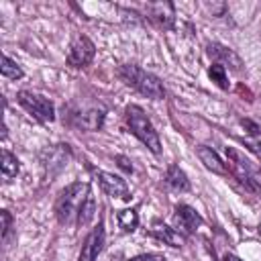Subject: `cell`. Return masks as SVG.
<instances>
[{
  "label": "cell",
  "mask_w": 261,
  "mask_h": 261,
  "mask_svg": "<svg viewBox=\"0 0 261 261\" xmlns=\"http://www.w3.org/2000/svg\"><path fill=\"white\" fill-rule=\"evenodd\" d=\"M165 184L175 190V192H188L190 190V179L184 173V169H179V165H169L165 171Z\"/></svg>",
  "instance_id": "16"
},
{
  "label": "cell",
  "mask_w": 261,
  "mask_h": 261,
  "mask_svg": "<svg viewBox=\"0 0 261 261\" xmlns=\"http://www.w3.org/2000/svg\"><path fill=\"white\" fill-rule=\"evenodd\" d=\"M196 155L198 159L204 163L206 169H210L212 173H218V175H226L228 169H226V163H222V159L216 155V151L212 147H206V145H200L196 149Z\"/></svg>",
  "instance_id": "13"
},
{
  "label": "cell",
  "mask_w": 261,
  "mask_h": 261,
  "mask_svg": "<svg viewBox=\"0 0 261 261\" xmlns=\"http://www.w3.org/2000/svg\"><path fill=\"white\" fill-rule=\"evenodd\" d=\"M208 75H210V80H212L218 88L228 90V75H226V69H224L220 63H212V65L208 67Z\"/></svg>",
  "instance_id": "21"
},
{
  "label": "cell",
  "mask_w": 261,
  "mask_h": 261,
  "mask_svg": "<svg viewBox=\"0 0 261 261\" xmlns=\"http://www.w3.org/2000/svg\"><path fill=\"white\" fill-rule=\"evenodd\" d=\"M104 239H106V230H104V224L98 222L90 234L86 237L84 245H82V251H80V261H96V257L100 255L102 247H104Z\"/></svg>",
  "instance_id": "10"
},
{
  "label": "cell",
  "mask_w": 261,
  "mask_h": 261,
  "mask_svg": "<svg viewBox=\"0 0 261 261\" xmlns=\"http://www.w3.org/2000/svg\"><path fill=\"white\" fill-rule=\"evenodd\" d=\"M151 234L155 237V239H159V241H163L165 245H169V247H184V243H186V239H184V234L179 232V230H175V228H171V226H167V224H163V222H153V226H151Z\"/></svg>",
  "instance_id": "14"
},
{
  "label": "cell",
  "mask_w": 261,
  "mask_h": 261,
  "mask_svg": "<svg viewBox=\"0 0 261 261\" xmlns=\"http://www.w3.org/2000/svg\"><path fill=\"white\" fill-rule=\"evenodd\" d=\"M130 261H165V257L159 255V253H143V255L133 257Z\"/></svg>",
  "instance_id": "24"
},
{
  "label": "cell",
  "mask_w": 261,
  "mask_h": 261,
  "mask_svg": "<svg viewBox=\"0 0 261 261\" xmlns=\"http://www.w3.org/2000/svg\"><path fill=\"white\" fill-rule=\"evenodd\" d=\"M206 53L214 59V63H220L224 69L228 67V69H232V71H241L243 69V61H241V57L230 49V47H226V45H222V43H208L206 45Z\"/></svg>",
  "instance_id": "9"
},
{
  "label": "cell",
  "mask_w": 261,
  "mask_h": 261,
  "mask_svg": "<svg viewBox=\"0 0 261 261\" xmlns=\"http://www.w3.org/2000/svg\"><path fill=\"white\" fill-rule=\"evenodd\" d=\"M88 194H90V184H86V181H73L65 190H61L59 196H57V202H55L57 220L61 224L71 222L77 216L80 206L84 204V200L88 198Z\"/></svg>",
  "instance_id": "4"
},
{
  "label": "cell",
  "mask_w": 261,
  "mask_h": 261,
  "mask_svg": "<svg viewBox=\"0 0 261 261\" xmlns=\"http://www.w3.org/2000/svg\"><path fill=\"white\" fill-rule=\"evenodd\" d=\"M118 77L133 90H137L139 94L151 98V100H161L165 96V88L161 84V80L145 69H141L139 65L133 63H124L118 67Z\"/></svg>",
  "instance_id": "1"
},
{
  "label": "cell",
  "mask_w": 261,
  "mask_h": 261,
  "mask_svg": "<svg viewBox=\"0 0 261 261\" xmlns=\"http://www.w3.org/2000/svg\"><path fill=\"white\" fill-rule=\"evenodd\" d=\"M16 100L37 120H41V122H53L55 120V106L49 98L35 94V92H29V90H20L16 94Z\"/></svg>",
  "instance_id": "5"
},
{
  "label": "cell",
  "mask_w": 261,
  "mask_h": 261,
  "mask_svg": "<svg viewBox=\"0 0 261 261\" xmlns=\"http://www.w3.org/2000/svg\"><path fill=\"white\" fill-rule=\"evenodd\" d=\"M226 169L249 190L259 194L261 192V167L247 159L239 149L226 147Z\"/></svg>",
  "instance_id": "3"
},
{
  "label": "cell",
  "mask_w": 261,
  "mask_h": 261,
  "mask_svg": "<svg viewBox=\"0 0 261 261\" xmlns=\"http://www.w3.org/2000/svg\"><path fill=\"white\" fill-rule=\"evenodd\" d=\"M96 216V200L92 196V192L88 194V198L84 200V204L80 206V212L75 216V224L77 226H86L88 222H92V218Z\"/></svg>",
  "instance_id": "17"
},
{
  "label": "cell",
  "mask_w": 261,
  "mask_h": 261,
  "mask_svg": "<svg viewBox=\"0 0 261 261\" xmlns=\"http://www.w3.org/2000/svg\"><path fill=\"white\" fill-rule=\"evenodd\" d=\"M102 122H104V110H100V108H90L75 116V124L82 130H98L102 126Z\"/></svg>",
  "instance_id": "15"
},
{
  "label": "cell",
  "mask_w": 261,
  "mask_h": 261,
  "mask_svg": "<svg viewBox=\"0 0 261 261\" xmlns=\"http://www.w3.org/2000/svg\"><path fill=\"white\" fill-rule=\"evenodd\" d=\"M116 161H118V167H120V169H124L126 173H133V163L128 161V157H124V155H116Z\"/></svg>",
  "instance_id": "25"
},
{
  "label": "cell",
  "mask_w": 261,
  "mask_h": 261,
  "mask_svg": "<svg viewBox=\"0 0 261 261\" xmlns=\"http://www.w3.org/2000/svg\"><path fill=\"white\" fill-rule=\"evenodd\" d=\"M116 220H118V226L124 230V232H133L137 226H139V214L135 208H124L116 214Z\"/></svg>",
  "instance_id": "19"
},
{
  "label": "cell",
  "mask_w": 261,
  "mask_h": 261,
  "mask_svg": "<svg viewBox=\"0 0 261 261\" xmlns=\"http://www.w3.org/2000/svg\"><path fill=\"white\" fill-rule=\"evenodd\" d=\"M173 220H175V226L186 232V234H192L198 230V226L202 224V216L188 204H177L175 206V212H173Z\"/></svg>",
  "instance_id": "11"
},
{
  "label": "cell",
  "mask_w": 261,
  "mask_h": 261,
  "mask_svg": "<svg viewBox=\"0 0 261 261\" xmlns=\"http://www.w3.org/2000/svg\"><path fill=\"white\" fill-rule=\"evenodd\" d=\"M67 159H69V147L67 145H55L43 153V167L49 171V175H53L63 165H67Z\"/></svg>",
  "instance_id": "12"
},
{
  "label": "cell",
  "mask_w": 261,
  "mask_h": 261,
  "mask_svg": "<svg viewBox=\"0 0 261 261\" xmlns=\"http://www.w3.org/2000/svg\"><path fill=\"white\" fill-rule=\"evenodd\" d=\"M0 167H2V175H4L6 179L16 177L18 171H20V165H18L16 155H12L8 149H2V161H0Z\"/></svg>",
  "instance_id": "18"
},
{
  "label": "cell",
  "mask_w": 261,
  "mask_h": 261,
  "mask_svg": "<svg viewBox=\"0 0 261 261\" xmlns=\"http://www.w3.org/2000/svg\"><path fill=\"white\" fill-rule=\"evenodd\" d=\"M0 71L4 77L8 80H20L22 77V69L16 61H12L8 55H2V65H0Z\"/></svg>",
  "instance_id": "20"
},
{
  "label": "cell",
  "mask_w": 261,
  "mask_h": 261,
  "mask_svg": "<svg viewBox=\"0 0 261 261\" xmlns=\"http://www.w3.org/2000/svg\"><path fill=\"white\" fill-rule=\"evenodd\" d=\"M94 175H96V181H98V186L102 188L104 194H108L112 198H120V200H128L130 198L128 186L120 175H114L110 171H100V169L94 171Z\"/></svg>",
  "instance_id": "7"
},
{
  "label": "cell",
  "mask_w": 261,
  "mask_h": 261,
  "mask_svg": "<svg viewBox=\"0 0 261 261\" xmlns=\"http://www.w3.org/2000/svg\"><path fill=\"white\" fill-rule=\"evenodd\" d=\"M239 122H241V126H243L249 135H253V137H255V135H259V130H261V126H259L257 122H253L251 118H241Z\"/></svg>",
  "instance_id": "23"
},
{
  "label": "cell",
  "mask_w": 261,
  "mask_h": 261,
  "mask_svg": "<svg viewBox=\"0 0 261 261\" xmlns=\"http://www.w3.org/2000/svg\"><path fill=\"white\" fill-rule=\"evenodd\" d=\"M222 261H243V259H239L237 255H232V253H226L224 257H222Z\"/></svg>",
  "instance_id": "26"
},
{
  "label": "cell",
  "mask_w": 261,
  "mask_h": 261,
  "mask_svg": "<svg viewBox=\"0 0 261 261\" xmlns=\"http://www.w3.org/2000/svg\"><path fill=\"white\" fill-rule=\"evenodd\" d=\"M145 14L159 29H173L175 8H173L171 2H147L145 4Z\"/></svg>",
  "instance_id": "8"
},
{
  "label": "cell",
  "mask_w": 261,
  "mask_h": 261,
  "mask_svg": "<svg viewBox=\"0 0 261 261\" xmlns=\"http://www.w3.org/2000/svg\"><path fill=\"white\" fill-rule=\"evenodd\" d=\"M96 55V47L94 43L86 37V35H80L71 47H69V53H67V65L71 67H86L88 63H92Z\"/></svg>",
  "instance_id": "6"
},
{
  "label": "cell",
  "mask_w": 261,
  "mask_h": 261,
  "mask_svg": "<svg viewBox=\"0 0 261 261\" xmlns=\"http://www.w3.org/2000/svg\"><path fill=\"white\" fill-rule=\"evenodd\" d=\"M124 120H126L128 130H130L151 153H155V155L161 153L159 135H157L153 122L149 120V116L143 112V108H139V106H135V104L126 106V110H124Z\"/></svg>",
  "instance_id": "2"
},
{
  "label": "cell",
  "mask_w": 261,
  "mask_h": 261,
  "mask_svg": "<svg viewBox=\"0 0 261 261\" xmlns=\"http://www.w3.org/2000/svg\"><path fill=\"white\" fill-rule=\"evenodd\" d=\"M0 218H2V239L8 241L10 230H12V216H10L8 210H2V212H0Z\"/></svg>",
  "instance_id": "22"
}]
</instances>
